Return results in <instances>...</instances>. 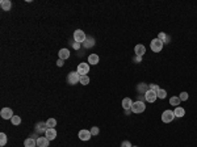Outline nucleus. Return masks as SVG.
<instances>
[{
    "label": "nucleus",
    "instance_id": "1",
    "mask_svg": "<svg viewBox=\"0 0 197 147\" xmlns=\"http://www.w3.org/2000/svg\"><path fill=\"white\" fill-rule=\"evenodd\" d=\"M131 112L135 113V114H139V113H143L146 110V105H144L143 101H134L133 105H131Z\"/></svg>",
    "mask_w": 197,
    "mask_h": 147
},
{
    "label": "nucleus",
    "instance_id": "2",
    "mask_svg": "<svg viewBox=\"0 0 197 147\" xmlns=\"http://www.w3.org/2000/svg\"><path fill=\"white\" fill-rule=\"evenodd\" d=\"M86 38H87V35H86V33L83 32L82 29H76L75 32H74V41H75V42L83 45V42L86 41Z\"/></svg>",
    "mask_w": 197,
    "mask_h": 147
},
{
    "label": "nucleus",
    "instance_id": "3",
    "mask_svg": "<svg viewBox=\"0 0 197 147\" xmlns=\"http://www.w3.org/2000/svg\"><path fill=\"white\" fill-rule=\"evenodd\" d=\"M163 45L164 43L160 41L159 38H154L152 41L150 42V47H151V50L154 51V53H159L162 51V49H163Z\"/></svg>",
    "mask_w": 197,
    "mask_h": 147
},
{
    "label": "nucleus",
    "instance_id": "4",
    "mask_svg": "<svg viewBox=\"0 0 197 147\" xmlns=\"http://www.w3.org/2000/svg\"><path fill=\"white\" fill-rule=\"evenodd\" d=\"M67 82L68 84H71V86H75L80 82V75H79L76 71H71L68 75H67Z\"/></svg>",
    "mask_w": 197,
    "mask_h": 147
},
{
    "label": "nucleus",
    "instance_id": "5",
    "mask_svg": "<svg viewBox=\"0 0 197 147\" xmlns=\"http://www.w3.org/2000/svg\"><path fill=\"white\" fill-rule=\"evenodd\" d=\"M175 118V114H173V110H164L163 113H162V121H163L164 123H170L172 122Z\"/></svg>",
    "mask_w": 197,
    "mask_h": 147
},
{
    "label": "nucleus",
    "instance_id": "6",
    "mask_svg": "<svg viewBox=\"0 0 197 147\" xmlns=\"http://www.w3.org/2000/svg\"><path fill=\"white\" fill-rule=\"evenodd\" d=\"M76 72L83 76V75H87L89 72V63H84V62H82V63L78 64V68H76Z\"/></svg>",
    "mask_w": 197,
    "mask_h": 147
},
{
    "label": "nucleus",
    "instance_id": "7",
    "mask_svg": "<svg viewBox=\"0 0 197 147\" xmlns=\"http://www.w3.org/2000/svg\"><path fill=\"white\" fill-rule=\"evenodd\" d=\"M144 99H146V101H147V102H155V100L158 99L156 92L147 90V91H146V93H144Z\"/></svg>",
    "mask_w": 197,
    "mask_h": 147
},
{
    "label": "nucleus",
    "instance_id": "8",
    "mask_svg": "<svg viewBox=\"0 0 197 147\" xmlns=\"http://www.w3.org/2000/svg\"><path fill=\"white\" fill-rule=\"evenodd\" d=\"M0 116H2V118H4V119H12L13 112L11 108H3L2 112H0Z\"/></svg>",
    "mask_w": 197,
    "mask_h": 147
},
{
    "label": "nucleus",
    "instance_id": "9",
    "mask_svg": "<svg viewBox=\"0 0 197 147\" xmlns=\"http://www.w3.org/2000/svg\"><path fill=\"white\" fill-rule=\"evenodd\" d=\"M78 135H79V139H80V141H89L91 137H92L91 131L89 130H86V129H83V130L79 131Z\"/></svg>",
    "mask_w": 197,
    "mask_h": 147
},
{
    "label": "nucleus",
    "instance_id": "10",
    "mask_svg": "<svg viewBox=\"0 0 197 147\" xmlns=\"http://www.w3.org/2000/svg\"><path fill=\"white\" fill-rule=\"evenodd\" d=\"M134 53H135V55L137 57H143L144 55V53H146V47H144V45H137L134 47Z\"/></svg>",
    "mask_w": 197,
    "mask_h": 147
},
{
    "label": "nucleus",
    "instance_id": "11",
    "mask_svg": "<svg viewBox=\"0 0 197 147\" xmlns=\"http://www.w3.org/2000/svg\"><path fill=\"white\" fill-rule=\"evenodd\" d=\"M45 137L49 141H54L57 138V130H55V129H47L46 133H45Z\"/></svg>",
    "mask_w": 197,
    "mask_h": 147
},
{
    "label": "nucleus",
    "instance_id": "12",
    "mask_svg": "<svg viewBox=\"0 0 197 147\" xmlns=\"http://www.w3.org/2000/svg\"><path fill=\"white\" fill-rule=\"evenodd\" d=\"M131 105H133V100H131L130 97H125V99L122 100V108L125 110H130Z\"/></svg>",
    "mask_w": 197,
    "mask_h": 147
},
{
    "label": "nucleus",
    "instance_id": "13",
    "mask_svg": "<svg viewBox=\"0 0 197 147\" xmlns=\"http://www.w3.org/2000/svg\"><path fill=\"white\" fill-rule=\"evenodd\" d=\"M49 139L46 137H39L37 139V147H47L49 146Z\"/></svg>",
    "mask_w": 197,
    "mask_h": 147
},
{
    "label": "nucleus",
    "instance_id": "14",
    "mask_svg": "<svg viewBox=\"0 0 197 147\" xmlns=\"http://www.w3.org/2000/svg\"><path fill=\"white\" fill-rule=\"evenodd\" d=\"M58 55H59V59H63L64 61V59H68L71 54H70L68 49H60L59 53H58Z\"/></svg>",
    "mask_w": 197,
    "mask_h": 147
},
{
    "label": "nucleus",
    "instance_id": "15",
    "mask_svg": "<svg viewBox=\"0 0 197 147\" xmlns=\"http://www.w3.org/2000/svg\"><path fill=\"white\" fill-rule=\"evenodd\" d=\"M173 114H175V117H177V118H181L185 116V109L181 108V106H176L173 110Z\"/></svg>",
    "mask_w": 197,
    "mask_h": 147
},
{
    "label": "nucleus",
    "instance_id": "16",
    "mask_svg": "<svg viewBox=\"0 0 197 147\" xmlns=\"http://www.w3.org/2000/svg\"><path fill=\"white\" fill-rule=\"evenodd\" d=\"M0 7H2L3 11H11V7H12L11 0H2L0 2Z\"/></svg>",
    "mask_w": 197,
    "mask_h": 147
},
{
    "label": "nucleus",
    "instance_id": "17",
    "mask_svg": "<svg viewBox=\"0 0 197 147\" xmlns=\"http://www.w3.org/2000/svg\"><path fill=\"white\" fill-rule=\"evenodd\" d=\"M47 125H46V122H39V123H37V126H36V131L37 133H46V130H47Z\"/></svg>",
    "mask_w": 197,
    "mask_h": 147
},
{
    "label": "nucleus",
    "instance_id": "18",
    "mask_svg": "<svg viewBox=\"0 0 197 147\" xmlns=\"http://www.w3.org/2000/svg\"><path fill=\"white\" fill-rule=\"evenodd\" d=\"M99 61H100V58L97 54H91L88 57V63L92 64V66H95V64H97L99 63Z\"/></svg>",
    "mask_w": 197,
    "mask_h": 147
},
{
    "label": "nucleus",
    "instance_id": "19",
    "mask_svg": "<svg viewBox=\"0 0 197 147\" xmlns=\"http://www.w3.org/2000/svg\"><path fill=\"white\" fill-rule=\"evenodd\" d=\"M24 146H25V147H37V139H33V138H28V139L24 141Z\"/></svg>",
    "mask_w": 197,
    "mask_h": 147
},
{
    "label": "nucleus",
    "instance_id": "20",
    "mask_svg": "<svg viewBox=\"0 0 197 147\" xmlns=\"http://www.w3.org/2000/svg\"><path fill=\"white\" fill-rule=\"evenodd\" d=\"M83 46L87 47V49H89V47H92V46H95V39L92 38V37H87V38H86V41L83 42Z\"/></svg>",
    "mask_w": 197,
    "mask_h": 147
},
{
    "label": "nucleus",
    "instance_id": "21",
    "mask_svg": "<svg viewBox=\"0 0 197 147\" xmlns=\"http://www.w3.org/2000/svg\"><path fill=\"white\" fill-rule=\"evenodd\" d=\"M180 102H181V100L179 99V97H176V96H173V97H171V99H170V104L172 106H175V108L180 105Z\"/></svg>",
    "mask_w": 197,
    "mask_h": 147
},
{
    "label": "nucleus",
    "instance_id": "22",
    "mask_svg": "<svg viewBox=\"0 0 197 147\" xmlns=\"http://www.w3.org/2000/svg\"><path fill=\"white\" fill-rule=\"evenodd\" d=\"M158 38L160 39L163 43H168L170 42V37L166 33H159V35H158Z\"/></svg>",
    "mask_w": 197,
    "mask_h": 147
},
{
    "label": "nucleus",
    "instance_id": "23",
    "mask_svg": "<svg viewBox=\"0 0 197 147\" xmlns=\"http://www.w3.org/2000/svg\"><path fill=\"white\" fill-rule=\"evenodd\" d=\"M46 125L49 129H54V126H57V119L55 118H49L46 121Z\"/></svg>",
    "mask_w": 197,
    "mask_h": 147
},
{
    "label": "nucleus",
    "instance_id": "24",
    "mask_svg": "<svg viewBox=\"0 0 197 147\" xmlns=\"http://www.w3.org/2000/svg\"><path fill=\"white\" fill-rule=\"evenodd\" d=\"M82 84V86H87V84H89V78L88 75H83V76H80V82H79Z\"/></svg>",
    "mask_w": 197,
    "mask_h": 147
},
{
    "label": "nucleus",
    "instance_id": "25",
    "mask_svg": "<svg viewBox=\"0 0 197 147\" xmlns=\"http://www.w3.org/2000/svg\"><path fill=\"white\" fill-rule=\"evenodd\" d=\"M156 96H158V99H162V100H163V99H166V97H167V92H166V90H162V88H160V90L158 91Z\"/></svg>",
    "mask_w": 197,
    "mask_h": 147
},
{
    "label": "nucleus",
    "instance_id": "26",
    "mask_svg": "<svg viewBox=\"0 0 197 147\" xmlns=\"http://www.w3.org/2000/svg\"><path fill=\"white\" fill-rule=\"evenodd\" d=\"M11 122H12V125H15V126H19V125L21 123V118L19 117V116H13Z\"/></svg>",
    "mask_w": 197,
    "mask_h": 147
},
{
    "label": "nucleus",
    "instance_id": "27",
    "mask_svg": "<svg viewBox=\"0 0 197 147\" xmlns=\"http://www.w3.org/2000/svg\"><path fill=\"white\" fill-rule=\"evenodd\" d=\"M7 145V135L4 134V133H2V134H0V146H5Z\"/></svg>",
    "mask_w": 197,
    "mask_h": 147
},
{
    "label": "nucleus",
    "instance_id": "28",
    "mask_svg": "<svg viewBox=\"0 0 197 147\" xmlns=\"http://www.w3.org/2000/svg\"><path fill=\"white\" fill-rule=\"evenodd\" d=\"M148 90H150V91H154V92L158 93V91H159L160 88H159V86H158V84H150V86H148Z\"/></svg>",
    "mask_w": 197,
    "mask_h": 147
},
{
    "label": "nucleus",
    "instance_id": "29",
    "mask_svg": "<svg viewBox=\"0 0 197 147\" xmlns=\"http://www.w3.org/2000/svg\"><path fill=\"white\" fill-rule=\"evenodd\" d=\"M188 97H189V95H188L187 92H181V93H180V96H179V99H180L181 101H187V100H188Z\"/></svg>",
    "mask_w": 197,
    "mask_h": 147
},
{
    "label": "nucleus",
    "instance_id": "30",
    "mask_svg": "<svg viewBox=\"0 0 197 147\" xmlns=\"http://www.w3.org/2000/svg\"><path fill=\"white\" fill-rule=\"evenodd\" d=\"M89 131H91V134H92V137H93V135H97L100 130H99V127H97V126H92V129H91Z\"/></svg>",
    "mask_w": 197,
    "mask_h": 147
},
{
    "label": "nucleus",
    "instance_id": "31",
    "mask_svg": "<svg viewBox=\"0 0 197 147\" xmlns=\"http://www.w3.org/2000/svg\"><path fill=\"white\" fill-rule=\"evenodd\" d=\"M131 146H133V145H131L129 141H124V142L121 143V147H131Z\"/></svg>",
    "mask_w": 197,
    "mask_h": 147
},
{
    "label": "nucleus",
    "instance_id": "32",
    "mask_svg": "<svg viewBox=\"0 0 197 147\" xmlns=\"http://www.w3.org/2000/svg\"><path fill=\"white\" fill-rule=\"evenodd\" d=\"M63 64H64V61H63V59H58V62H57V66H59V67H62Z\"/></svg>",
    "mask_w": 197,
    "mask_h": 147
},
{
    "label": "nucleus",
    "instance_id": "33",
    "mask_svg": "<svg viewBox=\"0 0 197 147\" xmlns=\"http://www.w3.org/2000/svg\"><path fill=\"white\" fill-rule=\"evenodd\" d=\"M72 47L75 49V50H78V49L80 47V43H78V42H74V45H72Z\"/></svg>",
    "mask_w": 197,
    "mask_h": 147
},
{
    "label": "nucleus",
    "instance_id": "34",
    "mask_svg": "<svg viewBox=\"0 0 197 147\" xmlns=\"http://www.w3.org/2000/svg\"><path fill=\"white\" fill-rule=\"evenodd\" d=\"M134 61L137 62V63H139V62L142 61V57H137V55H135V58H134Z\"/></svg>",
    "mask_w": 197,
    "mask_h": 147
},
{
    "label": "nucleus",
    "instance_id": "35",
    "mask_svg": "<svg viewBox=\"0 0 197 147\" xmlns=\"http://www.w3.org/2000/svg\"><path fill=\"white\" fill-rule=\"evenodd\" d=\"M131 147H138V146H131Z\"/></svg>",
    "mask_w": 197,
    "mask_h": 147
}]
</instances>
